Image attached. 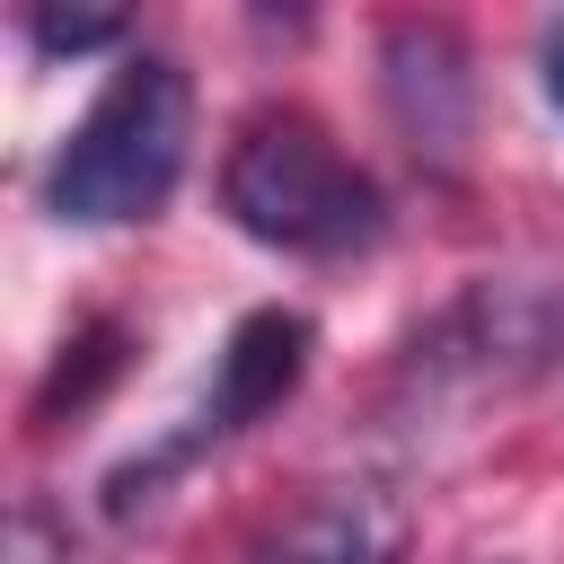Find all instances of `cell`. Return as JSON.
<instances>
[{"label": "cell", "instance_id": "obj_3", "mask_svg": "<svg viewBox=\"0 0 564 564\" xmlns=\"http://www.w3.org/2000/svg\"><path fill=\"white\" fill-rule=\"evenodd\" d=\"M185 141H194V79L167 53H132L97 88V106L62 132L44 167V212L70 229L150 220L185 176Z\"/></svg>", "mask_w": 564, "mask_h": 564}, {"label": "cell", "instance_id": "obj_4", "mask_svg": "<svg viewBox=\"0 0 564 564\" xmlns=\"http://www.w3.org/2000/svg\"><path fill=\"white\" fill-rule=\"evenodd\" d=\"M308 317L300 308H256V317H238L229 326V344H220V370H212V388H203V405L159 441V449H141V458H123L115 476H106V511L115 520H132L141 502H159V485L167 476H185L203 449H220V441H238L247 423H264L300 379H308Z\"/></svg>", "mask_w": 564, "mask_h": 564}, {"label": "cell", "instance_id": "obj_1", "mask_svg": "<svg viewBox=\"0 0 564 564\" xmlns=\"http://www.w3.org/2000/svg\"><path fill=\"white\" fill-rule=\"evenodd\" d=\"M555 361H564V273H485L405 335L388 370V414L449 423L494 397H520Z\"/></svg>", "mask_w": 564, "mask_h": 564}, {"label": "cell", "instance_id": "obj_9", "mask_svg": "<svg viewBox=\"0 0 564 564\" xmlns=\"http://www.w3.org/2000/svg\"><path fill=\"white\" fill-rule=\"evenodd\" d=\"M538 88H546V106L564 115V18L538 26Z\"/></svg>", "mask_w": 564, "mask_h": 564}, {"label": "cell", "instance_id": "obj_7", "mask_svg": "<svg viewBox=\"0 0 564 564\" xmlns=\"http://www.w3.org/2000/svg\"><path fill=\"white\" fill-rule=\"evenodd\" d=\"M123 352H132V335L115 326V317H88L70 344H62V361H53V379L35 388V423H62V405L79 414V405H97L106 388H115V370H123Z\"/></svg>", "mask_w": 564, "mask_h": 564}, {"label": "cell", "instance_id": "obj_2", "mask_svg": "<svg viewBox=\"0 0 564 564\" xmlns=\"http://www.w3.org/2000/svg\"><path fill=\"white\" fill-rule=\"evenodd\" d=\"M220 212L282 256H361L388 238V194L361 159L335 150V132L300 106H264L238 123L220 159Z\"/></svg>", "mask_w": 564, "mask_h": 564}, {"label": "cell", "instance_id": "obj_6", "mask_svg": "<svg viewBox=\"0 0 564 564\" xmlns=\"http://www.w3.org/2000/svg\"><path fill=\"white\" fill-rule=\"evenodd\" d=\"M256 564H405V502L388 485H326L256 546Z\"/></svg>", "mask_w": 564, "mask_h": 564}, {"label": "cell", "instance_id": "obj_8", "mask_svg": "<svg viewBox=\"0 0 564 564\" xmlns=\"http://www.w3.org/2000/svg\"><path fill=\"white\" fill-rule=\"evenodd\" d=\"M26 35L35 53H97L123 35V18H79V9H26Z\"/></svg>", "mask_w": 564, "mask_h": 564}, {"label": "cell", "instance_id": "obj_5", "mask_svg": "<svg viewBox=\"0 0 564 564\" xmlns=\"http://www.w3.org/2000/svg\"><path fill=\"white\" fill-rule=\"evenodd\" d=\"M379 97H388V123L405 132L414 159L458 167L467 123H476V70L441 18H397L379 35Z\"/></svg>", "mask_w": 564, "mask_h": 564}]
</instances>
